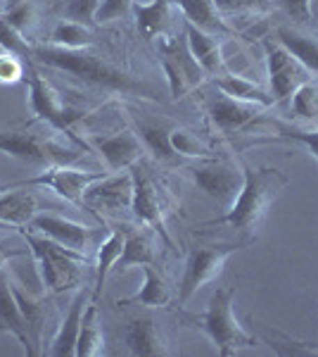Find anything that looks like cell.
<instances>
[{"instance_id":"6da1fadb","label":"cell","mask_w":318,"mask_h":357,"mask_svg":"<svg viewBox=\"0 0 318 357\" xmlns=\"http://www.w3.org/2000/svg\"><path fill=\"white\" fill-rule=\"evenodd\" d=\"M31 60L38 62V65L72 74V77L81 79V82L100 86V89L117 91V93H124V96H138V98H148V100H157L152 86L136 79L133 74L124 72V69L109 65L107 60L90 53L88 48L69 50V48H60V45H53V43L33 45Z\"/></svg>"},{"instance_id":"7a4b0ae2","label":"cell","mask_w":318,"mask_h":357,"mask_svg":"<svg viewBox=\"0 0 318 357\" xmlns=\"http://www.w3.org/2000/svg\"><path fill=\"white\" fill-rule=\"evenodd\" d=\"M287 186V176L276 167H242V188L235 200L228 205V212L218 220L205 222V227H230L240 234H254L266 217L269 207Z\"/></svg>"},{"instance_id":"3957f363","label":"cell","mask_w":318,"mask_h":357,"mask_svg":"<svg viewBox=\"0 0 318 357\" xmlns=\"http://www.w3.org/2000/svg\"><path fill=\"white\" fill-rule=\"evenodd\" d=\"M233 303L235 289L233 286H223V289H216L212 293L205 312L183 314L186 326H193V329H200L205 333L221 357H230L242 348H254L257 345V338L240 326Z\"/></svg>"},{"instance_id":"277c9868","label":"cell","mask_w":318,"mask_h":357,"mask_svg":"<svg viewBox=\"0 0 318 357\" xmlns=\"http://www.w3.org/2000/svg\"><path fill=\"white\" fill-rule=\"evenodd\" d=\"M22 236H24L29 250H31L33 260H36L40 281L50 293H65L79 284L81 269L88 264V257L84 252L60 245L57 241L38 231H31V229L29 231L22 229Z\"/></svg>"},{"instance_id":"5b68a950","label":"cell","mask_w":318,"mask_h":357,"mask_svg":"<svg viewBox=\"0 0 318 357\" xmlns=\"http://www.w3.org/2000/svg\"><path fill=\"white\" fill-rule=\"evenodd\" d=\"M159 62L161 69H164L169 96L173 100H178V98L188 96L190 91H195L207 77L205 69L200 67V62L190 53L186 33L181 38L173 36V33L159 38Z\"/></svg>"},{"instance_id":"8992f818","label":"cell","mask_w":318,"mask_h":357,"mask_svg":"<svg viewBox=\"0 0 318 357\" xmlns=\"http://www.w3.org/2000/svg\"><path fill=\"white\" fill-rule=\"evenodd\" d=\"M242 245L235 243H214V245H200L188 252L186 267H183L181 284H178V303H188L202 286L209 284L221 274L225 260L233 252H238Z\"/></svg>"},{"instance_id":"52a82bcc","label":"cell","mask_w":318,"mask_h":357,"mask_svg":"<svg viewBox=\"0 0 318 357\" xmlns=\"http://www.w3.org/2000/svg\"><path fill=\"white\" fill-rule=\"evenodd\" d=\"M0 153L22 160V162L45 167L72 165L79 158L72 148L60 146L53 138H40L36 134H24V131H0Z\"/></svg>"},{"instance_id":"ba28073f","label":"cell","mask_w":318,"mask_h":357,"mask_svg":"<svg viewBox=\"0 0 318 357\" xmlns=\"http://www.w3.org/2000/svg\"><path fill=\"white\" fill-rule=\"evenodd\" d=\"M26 82H29V102H31V112L36 114V119L50 124L55 131H65V134L72 136V126L84 117V112L74 110L67 102H62L60 93L36 72L31 60H29Z\"/></svg>"},{"instance_id":"9c48e42d","label":"cell","mask_w":318,"mask_h":357,"mask_svg":"<svg viewBox=\"0 0 318 357\" xmlns=\"http://www.w3.org/2000/svg\"><path fill=\"white\" fill-rule=\"evenodd\" d=\"M264 48H266V67H269V91L273 93L276 102L290 98L299 86L311 82L309 69L280 41H264Z\"/></svg>"},{"instance_id":"30bf717a","label":"cell","mask_w":318,"mask_h":357,"mask_svg":"<svg viewBox=\"0 0 318 357\" xmlns=\"http://www.w3.org/2000/svg\"><path fill=\"white\" fill-rule=\"evenodd\" d=\"M109 172H88V169H74L69 165H55L48 167L45 172H40L38 176L26 178V181L15 183L13 188H29V186H45L57 195H62L65 200L74 205H84V193L90 183L100 181L102 176H107Z\"/></svg>"},{"instance_id":"8fae6325","label":"cell","mask_w":318,"mask_h":357,"mask_svg":"<svg viewBox=\"0 0 318 357\" xmlns=\"http://www.w3.org/2000/svg\"><path fill=\"white\" fill-rule=\"evenodd\" d=\"M133 174V203L131 210L136 215V220L141 224H145L148 229L161 234V238L166 243H171L169 234H166V222H164V200H161V193L154 183L152 176L145 174V169L133 165L131 167Z\"/></svg>"},{"instance_id":"7c38bea8","label":"cell","mask_w":318,"mask_h":357,"mask_svg":"<svg viewBox=\"0 0 318 357\" xmlns=\"http://www.w3.org/2000/svg\"><path fill=\"white\" fill-rule=\"evenodd\" d=\"M131 203H133V174L129 169L102 176L100 181L90 183L84 193V205L90 207V212L131 210Z\"/></svg>"},{"instance_id":"4fadbf2b","label":"cell","mask_w":318,"mask_h":357,"mask_svg":"<svg viewBox=\"0 0 318 357\" xmlns=\"http://www.w3.org/2000/svg\"><path fill=\"white\" fill-rule=\"evenodd\" d=\"M264 110L266 107L257 105V102L235 100V98L225 96L221 91H216V96L212 100H207V114H209L212 124L223 134L247 129L252 122H257Z\"/></svg>"},{"instance_id":"5bb4252c","label":"cell","mask_w":318,"mask_h":357,"mask_svg":"<svg viewBox=\"0 0 318 357\" xmlns=\"http://www.w3.org/2000/svg\"><path fill=\"white\" fill-rule=\"evenodd\" d=\"M13 281L15 279H13V274H10L8 264H3V267H0V331L15 336L17 341L22 343L26 355L36 357L38 350H36V345H33V338H31V333H29L24 317H22Z\"/></svg>"},{"instance_id":"9a60e30c","label":"cell","mask_w":318,"mask_h":357,"mask_svg":"<svg viewBox=\"0 0 318 357\" xmlns=\"http://www.w3.org/2000/svg\"><path fill=\"white\" fill-rule=\"evenodd\" d=\"M188 174L193 176V181L198 183L209 198L223 205L233 203L235 195H238L242 188V172L233 169V167H225V165L190 167Z\"/></svg>"},{"instance_id":"2e32d148","label":"cell","mask_w":318,"mask_h":357,"mask_svg":"<svg viewBox=\"0 0 318 357\" xmlns=\"http://www.w3.org/2000/svg\"><path fill=\"white\" fill-rule=\"evenodd\" d=\"M93 146L100 153V158L105 160L109 174L131 169L133 165L141 162L143 151H145L141 136H136L133 131H119L114 136L93 138Z\"/></svg>"},{"instance_id":"e0dca14e","label":"cell","mask_w":318,"mask_h":357,"mask_svg":"<svg viewBox=\"0 0 318 357\" xmlns=\"http://www.w3.org/2000/svg\"><path fill=\"white\" fill-rule=\"evenodd\" d=\"M29 227H31V231L48 236V238L57 241L60 245L72 248V250L84 252V255L95 238V231L90 227L65 220V217H60V215H36Z\"/></svg>"},{"instance_id":"ac0fdd59","label":"cell","mask_w":318,"mask_h":357,"mask_svg":"<svg viewBox=\"0 0 318 357\" xmlns=\"http://www.w3.org/2000/svg\"><path fill=\"white\" fill-rule=\"evenodd\" d=\"M124 341L131 355L136 357H164L169 355V345L157 321L152 317H138L131 319L124 329Z\"/></svg>"},{"instance_id":"d6986e66","label":"cell","mask_w":318,"mask_h":357,"mask_svg":"<svg viewBox=\"0 0 318 357\" xmlns=\"http://www.w3.org/2000/svg\"><path fill=\"white\" fill-rule=\"evenodd\" d=\"M173 10H178L173 0H152V3L136 0L131 15L136 17L138 31H141L143 38H164L171 36Z\"/></svg>"},{"instance_id":"ffe728a7","label":"cell","mask_w":318,"mask_h":357,"mask_svg":"<svg viewBox=\"0 0 318 357\" xmlns=\"http://www.w3.org/2000/svg\"><path fill=\"white\" fill-rule=\"evenodd\" d=\"M86 305H88V291L79 289L72 305H69L65 319H62L60 326H57L53 343H50L48 353L53 357H77V341H79V329H81V319H84Z\"/></svg>"},{"instance_id":"44dd1931","label":"cell","mask_w":318,"mask_h":357,"mask_svg":"<svg viewBox=\"0 0 318 357\" xmlns=\"http://www.w3.org/2000/svg\"><path fill=\"white\" fill-rule=\"evenodd\" d=\"M183 33H186L188 48L193 53L195 60L200 62V67L205 69V74H212V77H221L225 72L223 65V53H221V36H214V33H207L202 29L193 26V24H183Z\"/></svg>"},{"instance_id":"7402d4cb","label":"cell","mask_w":318,"mask_h":357,"mask_svg":"<svg viewBox=\"0 0 318 357\" xmlns=\"http://www.w3.org/2000/svg\"><path fill=\"white\" fill-rule=\"evenodd\" d=\"M181 15L186 17L188 24L202 29L214 36H228L233 33V26L225 22V17L218 13L214 0H173Z\"/></svg>"},{"instance_id":"603a6c76","label":"cell","mask_w":318,"mask_h":357,"mask_svg":"<svg viewBox=\"0 0 318 357\" xmlns=\"http://www.w3.org/2000/svg\"><path fill=\"white\" fill-rule=\"evenodd\" d=\"M157 262V250H154V241L145 229H131L126 227V241L121 257L114 264L112 272H126L129 267H143V264Z\"/></svg>"},{"instance_id":"cb8c5ba5","label":"cell","mask_w":318,"mask_h":357,"mask_svg":"<svg viewBox=\"0 0 318 357\" xmlns=\"http://www.w3.org/2000/svg\"><path fill=\"white\" fill-rule=\"evenodd\" d=\"M143 286L136 296L124 298L119 305H143V307H166L171 303V286L154 264H143Z\"/></svg>"},{"instance_id":"d4e9b609","label":"cell","mask_w":318,"mask_h":357,"mask_svg":"<svg viewBox=\"0 0 318 357\" xmlns=\"http://www.w3.org/2000/svg\"><path fill=\"white\" fill-rule=\"evenodd\" d=\"M38 215V198L29 191L0 193V224L5 227H29Z\"/></svg>"},{"instance_id":"484cf974","label":"cell","mask_w":318,"mask_h":357,"mask_svg":"<svg viewBox=\"0 0 318 357\" xmlns=\"http://www.w3.org/2000/svg\"><path fill=\"white\" fill-rule=\"evenodd\" d=\"M214 89L235 98V100L257 102V105H262V107H271L276 102L273 93L266 91L262 84L250 82V79H245V77H235V74H221V77H216L214 79Z\"/></svg>"},{"instance_id":"4316f807","label":"cell","mask_w":318,"mask_h":357,"mask_svg":"<svg viewBox=\"0 0 318 357\" xmlns=\"http://www.w3.org/2000/svg\"><path fill=\"white\" fill-rule=\"evenodd\" d=\"M124 241H126V227H114L112 231L100 245H97V267H95V293L93 301H97L102 286H105L107 276L112 274L114 264L121 257V250H124Z\"/></svg>"},{"instance_id":"83f0119b","label":"cell","mask_w":318,"mask_h":357,"mask_svg":"<svg viewBox=\"0 0 318 357\" xmlns=\"http://www.w3.org/2000/svg\"><path fill=\"white\" fill-rule=\"evenodd\" d=\"M102 353H105V336H102L100 321H97V301L90 298L84 310V319H81L77 357H97Z\"/></svg>"},{"instance_id":"f1b7e54d","label":"cell","mask_w":318,"mask_h":357,"mask_svg":"<svg viewBox=\"0 0 318 357\" xmlns=\"http://www.w3.org/2000/svg\"><path fill=\"white\" fill-rule=\"evenodd\" d=\"M276 41H280L292 55H297L311 74H318V38L316 36L302 33L299 29H292V26H280L278 33H276Z\"/></svg>"},{"instance_id":"f546056e","label":"cell","mask_w":318,"mask_h":357,"mask_svg":"<svg viewBox=\"0 0 318 357\" xmlns=\"http://www.w3.org/2000/svg\"><path fill=\"white\" fill-rule=\"evenodd\" d=\"M13 289L17 296V303H19L22 317H24V321L29 326V333H31V338H33V345H36V350L40 355V341H43V324H45V305L40 303L38 298H33L31 293H26L17 281H13Z\"/></svg>"},{"instance_id":"4dcf8cb0","label":"cell","mask_w":318,"mask_h":357,"mask_svg":"<svg viewBox=\"0 0 318 357\" xmlns=\"http://www.w3.org/2000/svg\"><path fill=\"white\" fill-rule=\"evenodd\" d=\"M50 43L69 50H84L95 43V36H93V29L77 24L72 20H60L55 24L53 33H50Z\"/></svg>"},{"instance_id":"1f68e13d","label":"cell","mask_w":318,"mask_h":357,"mask_svg":"<svg viewBox=\"0 0 318 357\" xmlns=\"http://www.w3.org/2000/svg\"><path fill=\"white\" fill-rule=\"evenodd\" d=\"M138 134H141L143 146H145L157 160H161V162H173V160L178 158L171 146V129H166V126H161V124L141 122L138 124Z\"/></svg>"},{"instance_id":"d6a6232c","label":"cell","mask_w":318,"mask_h":357,"mask_svg":"<svg viewBox=\"0 0 318 357\" xmlns=\"http://www.w3.org/2000/svg\"><path fill=\"white\" fill-rule=\"evenodd\" d=\"M273 126V141H287V143H297L309 151V155H314L318 160V129H299V126H290L283 122H271Z\"/></svg>"},{"instance_id":"836d02e7","label":"cell","mask_w":318,"mask_h":357,"mask_svg":"<svg viewBox=\"0 0 318 357\" xmlns=\"http://www.w3.org/2000/svg\"><path fill=\"white\" fill-rule=\"evenodd\" d=\"M290 98H292L290 107H292L294 117L306 119V122H316L318 119V86L314 82L302 84Z\"/></svg>"},{"instance_id":"e575fe53","label":"cell","mask_w":318,"mask_h":357,"mask_svg":"<svg viewBox=\"0 0 318 357\" xmlns=\"http://www.w3.org/2000/svg\"><path fill=\"white\" fill-rule=\"evenodd\" d=\"M171 146L173 153L181 158H198V160H212L214 155L198 136H193L188 129H171Z\"/></svg>"},{"instance_id":"d590c367","label":"cell","mask_w":318,"mask_h":357,"mask_svg":"<svg viewBox=\"0 0 318 357\" xmlns=\"http://www.w3.org/2000/svg\"><path fill=\"white\" fill-rule=\"evenodd\" d=\"M0 48H3L5 53H10V55L31 60V48H33V45H29L24 33H19L15 26H10L8 22L0 17Z\"/></svg>"},{"instance_id":"8d00e7d4","label":"cell","mask_w":318,"mask_h":357,"mask_svg":"<svg viewBox=\"0 0 318 357\" xmlns=\"http://www.w3.org/2000/svg\"><path fill=\"white\" fill-rule=\"evenodd\" d=\"M97 8H100V0H69L65 5V20L93 29L97 26Z\"/></svg>"},{"instance_id":"74e56055","label":"cell","mask_w":318,"mask_h":357,"mask_svg":"<svg viewBox=\"0 0 318 357\" xmlns=\"http://www.w3.org/2000/svg\"><path fill=\"white\" fill-rule=\"evenodd\" d=\"M3 20L8 22L10 26H15L19 33H26L29 29L33 26V22H36V8H33L31 0H19V3H15L13 8L3 15Z\"/></svg>"},{"instance_id":"f35d334b","label":"cell","mask_w":318,"mask_h":357,"mask_svg":"<svg viewBox=\"0 0 318 357\" xmlns=\"http://www.w3.org/2000/svg\"><path fill=\"white\" fill-rule=\"evenodd\" d=\"M136 0H100V8H97V24H109V22L124 20L131 15V8Z\"/></svg>"},{"instance_id":"ab89813d","label":"cell","mask_w":318,"mask_h":357,"mask_svg":"<svg viewBox=\"0 0 318 357\" xmlns=\"http://www.w3.org/2000/svg\"><path fill=\"white\" fill-rule=\"evenodd\" d=\"M218 13L225 15H250V13H264L269 8V0H214Z\"/></svg>"},{"instance_id":"60d3db41","label":"cell","mask_w":318,"mask_h":357,"mask_svg":"<svg viewBox=\"0 0 318 357\" xmlns=\"http://www.w3.org/2000/svg\"><path fill=\"white\" fill-rule=\"evenodd\" d=\"M278 5L297 24H309L314 17V0H278Z\"/></svg>"},{"instance_id":"b9f144b4","label":"cell","mask_w":318,"mask_h":357,"mask_svg":"<svg viewBox=\"0 0 318 357\" xmlns=\"http://www.w3.org/2000/svg\"><path fill=\"white\" fill-rule=\"evenodd\" d=\"M24 77V62L22 57L3 53L0 55V84H17Z\"/></svg>"},{"instance_id":"7bdbcfd3","label":"cell","mask_w":318,"mask_h":357,"mask_svg":"<svg viewBox=\"0 0 318 357\" xmlns=\"http://www.w3.org/2000/svg\"><path fill=\"white\" fill-rule=\"evenodd\" d=\"M8 257H10V252H8V255H5V252L0 250V267H3V264H8Z\"/></svg>"},{"instance_id":"ee69618b","label":"cell","mask_w":318,"mask_h":357,"mask_svg":"<svg viewBox=\"0 0 318 357\" xmlns=\"http://www.w3.org/2000/svg\"><path fill=\"white\" fill-rule=\"evenodd\" d=\"M0 229H8V227H5V224H0Z\"/></svg>"}]
</instances>
